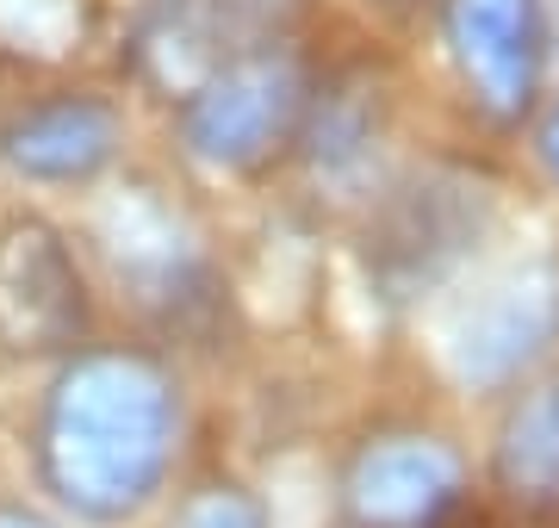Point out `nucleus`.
I'll list each match as a JSON object with an SVG mask.
<instances>
[{
    "mask_svg": "<svg viewBox=\"0 0 559 528\" xmlns=\"http://www.w3.org/2000/svg\"><path fill=\"white\" fill-rule=\"evenodd\" d=\"M175 392L143 355H81L57 373L38 423V467L81 523L138 516L175 460Z\"/></svg>",
    "mask_w": 559,
    "mask_h": 528,
    "instance_id": "f257e3e1",
    "label": "nucleus"
},
{
    "mask_svg": "<svg viewBox=\"0 0 559 528\" xmlns=\"http://www.w3.org/2000/svg\"><path fill=\"white\" fill-rule=\"evenodd\" d=\"M299 106H305V87L286 57H237L224 62L212 82L187 94L180 143L212 175H242L274 143H286V131L299 124Z\"/></svg>",
    "mask_w": 559,
    "mask_h": 528,
    "instance_id": "f03ea898",
    "label": "nucleus"
},
{
    "mask_svg": "<svg viewBox=\"0 0 559 528\" xmlns=\"http://www.w3.org/2000/svg\"><path fill=\"white\" fill-rule=\"evenodd\" d=\"M559 336V274L554 267H516L498 286H485L473 305L448 324V373L466 392H498L522 380Z\"/></svg>",
    "mask_w": 559,
    "mask_h": 528,
    "instance_id": "7ed1b4c3",
    "label": "nucleus"
},
{
    "mask_svg": "<svg viewBox=\"0 0 559 528\" xmlns=\"http://www.w3.org/2000/svg\"><path fill=\"white\" fill-rule=\"evenodd\" d=\"M491 224V193L466 175H429L404 187L373 237V267L392 292H423L466 262Z\"/></svg>",
    "mask_w": 559,
    "mask_h": 528,
    "instance_id": "20e7f679",
    "label": "nucleus"
},
{
    "mask_svg": "<svg viewBox=\"0 0 559 528\" xmlns=\"http://www.w3.org/2000/svg\"><path fill=\"white\" fill-rule=\"evenodd\" d=\"M466 472L436 435H380L348 460L342 516L348 528H441L460 509Z\"/></svg>",
    "mask_w": 559,
    "mask_h": 528,
    "instance_id": "39448f33",
    "label": "nucleus"
},
{
    "mask_svg": "<svg viewBox=\"0 0 559 528\" xmlns=\"http://www.w3.org/2000/svg\"><path fill=\"white\" fill-rule=\"evenodd\" d=\"M448 44L473 100L491 119H522L540 94V7L535 0H448Z\"/></svg>",
    "mask_w": 559,
    "mask_h": 528,
    "instance_id": "423d86ee",
    "label": "nucleus"
},
{
    "mask_svg": "<svg viewBox=\"0 0 559 528\" xmlns=\"http://www.w3.org/2000/svg\"><path fill=\"white\" fill-rule=\"evenodd\" d=\"M119 156V112L94 94H57L44 106H25L0 131V163L25 181L75 187L94 181Z\"/></svg>",
    "mask_w": 559,
    "mask_h": 528,
    "instance_id": "0eeeda50",
    "label": "nucleus"
},
{
    "mask_svg": "<svg viewBox=\"0 0 559 528\" xmlns=\"http://www.w3.org/2000/svg\"><path fill=\"white\" fill-rule=\"evenodd\" d=\"M0 324H7V336H20L32 348L69 343L81 329L75 262L44 224H20L0 249Z\"/></svg>",
    "mask_w": 559,
    "mask_h": 528,
    "instance_id": "6e6552de",
    "label": "nucleus"
},
{
    "mask_svg": "<svg viewBox=\"0 0 559 528\" xmlns=\"http://www.w3.org/2000/svg\"><path fill=\"white\" fill-rule=\"evenodd\" d=\"M100 243H106L112 267H119L131 286H143V292H168V299H175L180 286L193 280V267H200L187 224H180L168 205H156L150 193H124V200L106 205Z\"/></svg>",
    "mask_w": 559,
    "mask_h": 528,
    "instance_id": "1a4fd4ad",
    "label": "nucleus"
},
{
    "mask_svg": "<svg viewBox=\"0 0 559 528\" xmlns=\"http://www.w3.org/2000/svg\"><path fill=\"white\" fill-rule=\"evenodd\" d=\"M491 472H498L503 497H516L528 509H559V380L528 392L510 410Z\"/></svg>",
    "mask_w": 559,
    "mask_h": 528,
    "instance_id": "9d476101",
    "label": "nucleus"
},
{
    "mask_svg": "<svg viewBox=\"0 0 559 528\" xmlns=\"http://www.w3.org/2000/svg\"><path fill=\"white\" fill-rule=\"evenodd\" d=\"M218 44V13L212 7H162L156 20L143 25L138 38V57L150 69L156 87H175V94H193L200 82H212L224 69V57L212 50Z\"/></svg>",
    "mask_w": 559,
    "mask_h": 528,
    "instance_id": "9b49d317",
    "label": "nucleus"
},
{
    "mask_svg": "<svg viewBox=\"0 0 559 528\" xmlns=\"http://www.w3.org/2000/svg\"><path fill=\"white\" fill-rule=\"evenodd\" d=\"M81 0H0V44L13 50H38V57H62L81 38Z\"/></svg>",
    "mask_w": 559,
    "mask_h": 528,
    "instance_id": "f8f14e48",
    "label": "nucleus"
},
{
    "mask_svg": "<svg viewBox=\"0 0 559 528\" xmlns=\"http://www.w3.org/2000/svg\"><path fill=\"white\" fill-rule=\"evenodd\" d=\"M373 149V124L355 100H330L318 112V131H311V163L318 175H355Z\"/></svg>",
    "mask_w": 559,
    "mask_h": 528,
    "instance_id": "ddd939ff",
    "label": "nucleus"
},
{
    "mask_svg": "<svg viewBox=\"0 0 559 528\" xmlns=\"http://www.w3.org/2000/svg\"><path fill=\"white\" fill-rule=\"evenodd\" d=\"M168 528H274V523L242 485H205L175 509Z\"/></svg>",
    "mask_w": 559,
    "mask_h": 528,
    "instance_id": "4468645a",
    "label": "nucleus"
},
{
    "mask_svg": "<svg viewBox=\"0 0 559 528\" xmlns=\"http://www.w3.org/2000/svg\"><path fill=\"white\" fill-rule=\"evenodd\" d=\"M540 156H547V168H554V181H559V106H554V119L540 124Z\"/></svg>",
    "mask_w": 559,
    "mask_h": 528,
    "instance_id": "2eb2a0df",
    "label": "nucleus"
},
{
    "mask_svg": "<svg viewBox=\"0 0 559 528\" xmlns=\"http://www.w3.org/2000/svg\"><path fill=\"white\" fill-rule=\"evenodd\" d=\"M0 528H50V523L32 516V509H0Z\"/></svg>",
    "mask_w": 559,
    "mask_h": 528,
    "instance_id": "dca6fc26",
    "label": "nucleus"
}]
</instances>
